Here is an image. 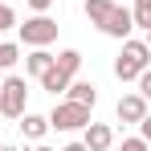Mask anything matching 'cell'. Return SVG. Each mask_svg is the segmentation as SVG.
<instances>
[{"label": "cell", "instance_id": "obj_13", "mask_svg": "<svg viewBox=\"0 0 151 151\" xmlns=\"http://www.w3.org/2000/svg\"><path fill=\"white\" fill-rule=\"evenodd\" d=\"M21 61V45L17 41H0V70H12Z\"/></svg>", "mask_w": 151, "mask_h": 151}, {"label": "cell", "instance_id": "obj_17", "mask_svg": "<svg viewBox=\"0 0 151 151\" xmlns=\"http://www.w3.org/2000/svg\"><path fill=\"white\" fill-rule=\"evenodd\" d=\"M25 4L33 8V12H49V8H53V0H25Z\"/></svg>", "mask_w": 151, "mask_h": 151}, {"label": "cell", "instance_id": "obj_10", "mask_svg": "<svg viewBox=\"0 0 151 151\" xmlns=\"http://www.w3.org/2000/svg\"><path fill=\"white\" fill-rule=\"evenodd\" d=\"M49 65H53V53H49V49H33V53L25 57V74L37 78V82H41V74H45Z\"/></svg>", "mask_w": 151, "mask_h": 151}, {"label": "cell", "instance_id": "obj_7", "mask_svg": "<svg viewBox=\"0 0 151 151\" xmlns=\"http://www.w3.org/2000/svg\"><path fill=\"white\" fill-rule=\"evenodd\" d=\"M114 114H119V123H143L147 119V98L135 90V94H123L119 106H114Z\"/></svg>", "mask_w": 151, "mask_h": 151}, {"label": "cell", "instance_id": "obj_18", "mask_svg": "<svg viewBox=\"0 0 151 151\" xmlns=\"http://www.w3.org/2000/svg\"><path fill=\"white\" fill-rule=\"evenodd\" d=\"M139 139H143V143H151V114L139 123Z\"/></svg>", "mask_w": 151, "mask_h": 151}, {"label": "cell", "instance_id": "obj_21", "mask_svg": "<svg viewBox=\"0 0 151 151\" xmlns=\"http://www.w3.org/2000/svg\"><path fill=\"white\" fill-rule=\"evenodd\" d=\"M147 49H151V29H147Z\"/></svg>", "mask_w": 151, "mask_h": 151}, {"label": "cell", "instance_id": "obj_12", "mask_svg": "<svg viewBox=\"0 0 151 151\" xmlns=\"http://www.w3.org/2000/svg\"><path fill=\"white\" fill-rule=\"evenodd\" d=\"M70 82H74V78H65L61 74V70H45V74H41V90H49L53 98H57V94H65V90H70Z\"/></svg>", "mask_w": 151, "mask_h": 151}, {"label": "cell", "instance_id": "obj_24", "mask_svg": "<svg viewBox=\"0 0 151 151\" xmlns=\"http://www.w3.org/2000/svg\"><path fill=\"white\" fill-rule=\"evenodd\" d=\"M0 147H4V139H0Z\"/></svg>", "mask_w": 151, "mask_h": 151}, {"label": "cell", "instance_id": "obj_9", "mask_svg": "<svg viewBox=\"0 0 151 151\" xmlns=\"http://www.w3.org/2000/svg\"><path fill=\"white\" fill-rule=\"evenodd\" d=\"M65 98H74V102H82V106H90L94 110V102H98V86L94 82H70V90H65Z\"/></svg>", "mask_w": 151, "mask_h": 151}, {"label": "cell", "instance_id": "obj_3", "mask_svg": "<svg viewBox=\"0 0 151 151\" xmlns=\"http://www.w3.org/2000/svg\"><path fill=\"white\" fill-rule=\"evenodd\" d=\"M21 29V45H29V49H49L53 41H57V21L53 17H45V12H37V17H29Z\"/></svg>", "mask_w": 151, "mask_h": 151}, {"label": "cell", "instance_id": "obj_14", "mask_svg": "<svg viewBox=\"0 0 151 151\" xmlns=\"http://www.w3.org/2000/svg\"><path fill=\"white\" fill-rule=\"evenodd\" d=\"M17 25V12H12V4H0V33L4 29H12Z\"/></svg>", "mask_w": 151, "mask_h": 151}, {"label": "cell", "instance_id": "obj_20", "mask_svg": "<svg viewBox=\"0 0 151 151\" xmlns=\"http://www.w3.org/2000/svg\"><path fill=\"white\" fill-rule=\"evenodd\" d=\"M0 151H17V147H8V143H4V147H0Z\"/></svg>", "mask_w": 151, "mask_h": 151}, {"label": "cell", "instance_id": "obj_6", "mask_svg": "<svg viewBox=\"0 0 151 151\" xmlns=\"http://www.w3.org/2000/svg\"><path fill=\"white\" fill-rule=\"evenodd\" d=\"M82 143H86V151H110L114 147V131L106 123H94L90 119V123L82 127Z\"/></svg>", "mask_w": 151, "mask_h": 151}, {"label": "cell", "instance_id": "obj_2", "mask_svg": "<svg viewBox=\"0 0 151 151\" xmlns=\"http://www.w3.org/2000/svg\"><path fill=\"white\" fill-rule=\"evenodd\" d=\"M147 65H151V49H147V41L127 37V41H123V53L114 57V78H119V82H135Z\"/></svg>", "mask_w": 151, "mask_h": 151}, {"label": "cell", "instance_id": "obj_1", "mask_svg": "<svg viewBox=\"0 0 151 151\" xmlns=\"http://www.w3.org/2000/svg\"><path fill=\"white\" fill-rule=\"evenodd\" d=\"M86 17H90V25L98 29V33L114 37V41H127V37H131V29H135L131 8L114 4V0H86Z\"/></svg>", "mask_w": 151, "mask_h": 151}, {"label": "cell", "instance_id": "obj_8", "mask_svg": "<svg viewBox=\"0 0 151 151\" xmlns=\"http://www.w3.org/2000/svg\"><path fill=\"white\" fill-rule=\"evenodd\" d=\"M21 135H25V139H33V143H37V139H45V135H49V114H21Z\"/></svg>", "mask_w": 151, "mask_h": 151}, {"label": "cell", "instance_id": "obj_11", "mask_svg": "<svg viewBox=\"0 0 151 151\" xmlns=\"http://www.w3.org/2000/svg\"><path fill=\"white\" fill-rule=\"evenodd\" d=\"M53 70H61L65 78H74L78 70H82V53H78V49H61V53H53Z\"/></svg>", "mask_w": 151, "mask_h": 151}, {"label": "cell", "instance_id": "obj_22", "mask_svg": "<svg viewBox=\"0 0 151 151\" xmlns=\"http://www.w3.org/2000/svg\"><path fill=\"white\" fill-rule=\"evenodd\" d=\"M0 86H4V70H0Z\"/></svg>", "mask_w": 151, "mask_h": 151}, {"label": "cell", "instance_id": "obj_4", "mask_svg": "<svg viewBox=\"0 0 151 151\" xmlns=\"http://www.w3.org/2000/svg\"><path fill=\"white\" fill-rule=\"evenodd\" d=\"M86 123H90V106H82V102H74V98L53 102V110H49V131H82Z\"/></svg>", "mask_w": 151, "mask_h": 151}, {"label": "cell", "instance_id": "obj_16", "mask_svg": "<svg viewBox=\"0 0 151 151\" xmlns=\"http://www.w3.org/2000/svg\"><path fill=\"white\" fill-rule=\"evenodd\" d=\"M119 151H147V143H143V139H123Z\"/></svg>", "mask_w": 151, "mask_h": 151}, {"label": "cell", "instance_id": "obj_5", "mask_svg": "<svg viewBox=\"0 0 151 151\" xmlns=\"http://www.w3.org/2000/svg\"><path fill=\"white\" fill-rule=\"evenodd\" d=\"M25 98H29L25 78L4 74V86H0V114H4V119H21V114H25Z\"/></svg>", "mask_w": 151, "mask_h": 151}, {"label": "cell", "instance_id": "obj_19", "mask_svg": "<svg viewBox=\"0 0 151 151\" xmlns=\"http://www.w3.org/2000/svg\"><path fill=\"white\" fill-rule=\"evenodd\" d=\"M61 151H86V143H65Z\"/></svg>", "mask_w": 151, "mask_h": 151}, {"label": "cell", "instance_id": "obj_23", "mask_svg": "<svg viewBox=\"0 0 151 151\" xmlns=\"http://www.w3.org/2000/svg\"><path fill=\"white\" fill-rule=\"evenodd\" d=\"M37 151H53V147H37Z\"/></svg>", "mask_w": 151, "mask_h": 151}, {"label": "cell", "instance_id": "obj_15", "mask_svg": "<svg viewBox=\"0 0 151 151\" xmlns=\"http://www.w3.org/2000/svg\"><path fill=\"white\" fill-rule=\"evenodd\" d=\"M135 82H139V94H143V98L151 102V65H147V70H143L139 78H135Z\"/></svg>", "mask_w": 151, "mask_h": 151}]
</instances>
